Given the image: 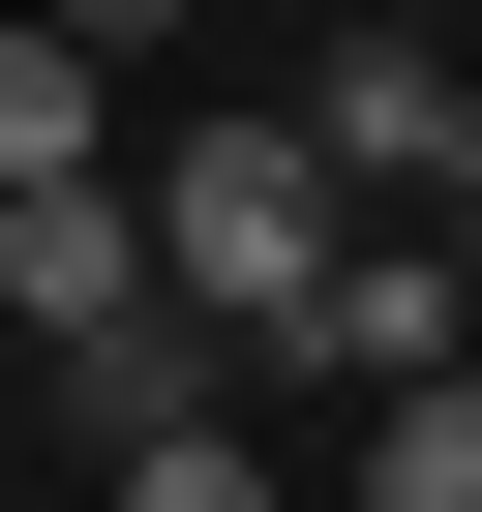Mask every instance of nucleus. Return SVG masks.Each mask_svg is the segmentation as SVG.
<instances>
[{
  "label": "nucleus",
  "mask_w": 482,
  "mask_h": 512,
  "mask_svg": "<svg viewBox=\"0 0 482 512\" xmlns=\"http://www.w3.org/2000/svg\"><path fill=\"white\" fill-rule=\"evenodd\" d=\"M332 512H482V362H452V392H362V482H332Z\"/></svg>",
  "instance_id": "7"
},
{
  "label": "nucleus",
  "mask_w": 482,
  "mask_h": 512,
  "mask_svg": "<svg viewBox=\"0 0 482 512\" xmlns=\"http://www.w3.org/2000/svg\"><path fill=\"white\" fill-rule=\"evenodd\" d=\"M332 241H362V181H332L302 121H181V151H151V272H181L241 362H272V332L332 302Z\"/></svg>",
  "instance_id": "1"
},
{
  "label": "nucleus",
  "mask_w": 482,
  "mask_h": 512,
  "mask_svg": "<svg viewBox=\"0 0 482 512\" xmlns=\"http://www.w3.org/2000/svg\"><path fill=\"white\" fill-rule=\"evenodd\" d=\"M302 151H332L362 211H452V241H482V91H452L422 31H332V61H302Z\"/></svg>",
  "instance_id": "2"
},
{
  "label": "nucleus",
  "mask_w": 482,
  "mask_h": 512,
  "mask_svg": "<svg viewBox=\"0 0 482 512\" xmlns=\"http://www.w3.org/2000/svg\"><path fill=\"white\" fill-rule=\"evenodd\" d=\"M0 302H31V362L121 332V302H181V272H151V181H0Z\"/></svg>",
  "instance_id": "4"
},
{
  "label": "nucleus",
  "mask_w": 482,
  "mask_h": 512,
  "mask_svg": "<svg viewBox=\"0 0 482 512\" xmlns=\"http://www.w3.org/2000/svg\"><path fill=\"white\" fill-rule=\"evenodd\" d=\"M121 512H272V452H241V422H151V452H121Z\"/></svg>",
  "instance_id": "8"
},
{
  "label": "nucleus",
  "mask_w": 482,
  "mask_h": 512,
  "mask_svg": "<svg viewBox=\"0 0 482 512\" xmlns=\"http://www.w3.org/2000/svg\"><path fill=\"white\" fill-rule=\"evenodd\" d=\"M61 422H91V452H151V422H241V332H211V302H121V332H61Z\"/></svg>",
  "instance_id": "5"
},
{
  "label": "nucleus",
  "mask_w": 482,
  "mask_h": 512,
  "mask_svg": "<svg viewBox=\"0 0 482 512\" xmlns=\"http://www.w3.org/2000/svg\"><path fill=\"white\" fill-rule=\"evenodd\" d=\"M272 362H302V392H452V362H482V241H332V302H302Z\"/></svg>",
  "instance_id": "3"
},
{
  "label": "nucleus",
  "mask_w": 482,
  "mask_h": 512,
  "mask_svg": "<svg viewBox=\"0 0 482 512\" xmlns=\"http://www.w3.org/2000/svg\"><path fill=\"white\" fill-rule=\"evenodd\" d=\"M91 121H121V61L61 31V0H0V181H121Z\"/></svg>",
  "instance_id": "6"
},
{
  "label": "nucleus",
  "mask_w": 482,
  "mask_h": 512,
  "mask_svg": "<svg viewBox=\"0 0 482 512\" xmlns=\"http://www.w3.org/2000/svg\"><path fill=\"white\" fill-rule=\"evenodd\" d=\"M61 31H91V61H121V31H181V0H61Z\"/></svg>",
  "instance_id": "9"
}]
</instances>
